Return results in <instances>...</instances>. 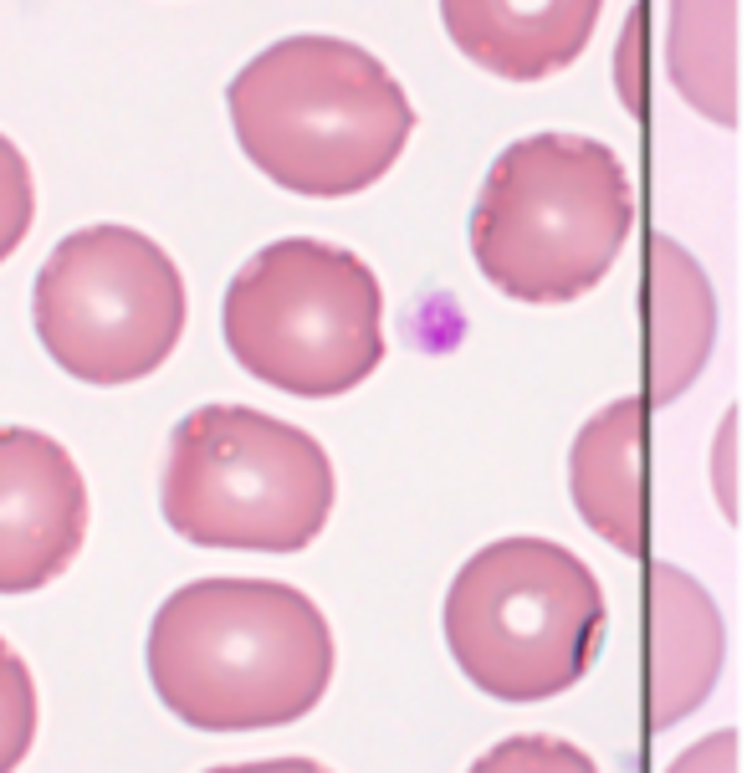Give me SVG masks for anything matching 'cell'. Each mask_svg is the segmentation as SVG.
<instances>
[{
  "instance_id": "cell-1",
  "label": "cell",
  "mask_w": 747,
  "mask_h": 773,
  "mask_svg": "<svg viewBox=\"0 0 747 773\" xmlns=\"http://www.w3.org/2000/svg\"><path fill=\"white\" fill-rule=\"evenodd\" d=\"M144 667L195 733H267L307 718L334 686V630L277 579H195L149 620Z\"/></svg>"
},
{
  "instance_id": "cell-2",
  "label": "cell",
  "mask_w": 747,
  "mask_h": 773,
  "mask_svg": "<svg viewBox=\"0 0 747 773\" xmlns=\"http://www.w3.org/2000/svg\"><path fill=\"white\" fill-rule=\"evenodd\" d=\"M231 129L272 185L348 201L379 185L415 134L400 78L344 37H282L226 88Z\"/></svg>"
},
{
  "instance_id": "cell-3",
  "label": "cell",
  "mask_w": 747,
  "mask_h": 773,
  "mask_svg": "<svg viewBox=\"0 0 747 773\" xmlns=\"http://www.w3.org/2000/svg\"><path fill=\"white\" fill-rule=\"evenodd\" d=\"M635 226V190L610 144L528 134L492 160L471 205V256L497 293L533 307L600 287Z\"/></svg>"
},
{
  "instance_id": "cell-4",
  "label": "cell",
  "mask_w": 747,
  "mask_h": 773,
  "mask_svg": "<svg viewBox=\"0 0 747 773\" xmlns=\"http://www.w3.org/2000/svg\"><path fill=\"white\" fill-rule=\"evenodd\" d=\"M604 589L574 548L497 538L446 589V645L497 702H548L589 677L604 640Z\"/></svg>"
},
{
  "instance_id": "cell-5",
  "label": "cell",
  "mask_w": 747,
  "mask_h": 773,
  "mask_svg": "<svg viewBox=\"0 0 747 773\" xmlns=\"http://www.w3.org/2000/svg\"><path fill=\"white\" fill-rule=\"evenodd\" d=\"M338 477L318 436L252 405H201L170 436L160 512L185 543L297 553L318 543Z\"/></svg>"
},
{
  "instance_id": "cell-6",
  "label": "cell",
  "mask_w": 747,
  "mask_h": 773,
  "mask_svg": "<svg viewBox=\"0 0 747 773\" xmlns=\"http://www.w3.org/2000/svg\"><path fill=\"white\" fill-rule=\"evenodd\" d=\"M231 359L297 400H334L385 364V287L334 241H272L221 303Z\"/></svg>"
},
{
  "instance_id": "cell-7",
  "label": "cell",
  "mask_w": 747,
  "mask_h": 773,
  "mask_svg": "<svg viewBox=\"0 0 747 773\" xmlns=\"http://www.w3.org/2000/svg\"><path fill=\"white\" fill-rule=\"evenodd\" d=\"M47 359L82 385H134L170 364L185 334V277L134 226H82L57 241L31 287Z\"/></svg>"
},
{
  "instance_id": "cell-8",
  "label": "cell",
  "mask_w": 747,
  "mask_h": 773,
  "mask_svg": "<svg viewBox=\"0 0 747 773\" xmlns=\"http://www.w3.org/2000/svg\"><path fill=\"white\" fill-rule=\"evenodd\" d=\"M88 481L47 430L0 426V594H37L88 543Z\"/></svg>"
},
{
  "instance_id": "cell-9",
  "label": "cell",
  "mask_w": 747,
  "mask_h": 773,
  "mask_svg": "<svg viewBox=\"0 0 747 773\" xmlns=\"http://www.w3.org/2000/svg\"><path fill=\"white\" fill-rule=\"evenodd\" d=\"M722 614L676 563L645 569V733H666L712 696L722 671Z\"/></svg>"
},
{
  "instance_id": "cell-10",
  "label": "cell",
  "mask_w": 747,
  "mask_h": 773,
  "mask_svg": "<svg viewBox=\"0 0 747 773\" xmlns=\"http://www.w3.org/2000/svg\"><path fill=\"white\" fill-rule=\"evenodd\" d=\"M569 497L610 548L645 559L651 548V400H614L574 436Z\"/></svg>"
},
{
  "instance_id": "cell-11",
  "label": "cell",
  "mask_w": 747,
  "mask_h": 773,
  "mask_svg": "<svg viewBox=\"0 0 747 773\" xmlns=\"http://www.w3.org/2000/svg\"><path fill=\"white\" fill-rule=\"evenodd\" d=\"M604 0H441L461 52L508 82H543L579 62Z\"/></svg>"
},
{
  "instance_id": "cell-12",
  "label": "cell",
  "mask_w": 747,
  "mask_h": 773,
  "mask_svg": "<svg viewBox=\"0 0 747 773\" xmlns=\"http://www.w3.org/2000/svg\"><path fill=\"white\" fill-rule=\"evenodd\" d=\"M645 400L671 405L692 389V379L707 369L712 338H717V297L707 272L681 252L671 236L645 241Z\"/></svg>"
},
{
  "instance_id": "cell-13",
  "label": "cell",
  "mask_w": 747,
  "mask_h": 773,
  "mask_svg": "<svg viewBox=\"0 0 747 773\" xmlns=\"http://www.w3.org/2000/svg\"><path fill=\"white\" fill-rule=\"evenodd\" d=\"M671 82L712 123H733V0H671Z\"/></svg>"
},
{
  "instance_id": "cell-14",
  "label": "cell",
  "mask_w": 747,
  "mask_h": 773,
  "mask_svg": "<svg viewBox=\"0 0 747 773\" xmlns=\"http://www.w3.org/2000/svg\"><path fill=\"white\" fill-rule=\"evenodd\" d=\"M37 677L11 640L0 635V773H16L37 743Z\"/></svg>"
},
{
  "instance_id": "cell-15",
  "label": "cell",
  "mask_w": 747,
  "mask_h": 773,
  "mask_svg": "<svg viewBox=\"0 0 747 773\" xmlns=\"http://www.w3.org/2000/svg\"><path fill=\"white\" fill-rule=\"evenodd\" d=\"M467 773H600V763L589 759L579 743L548 733H518L487 747Z\"/></svg>"
},
{
  "instance_id": "cell-16",
  "label": "cell",
  "mask_w": 747,
  "mask_h": 773,
  "mask_svg": "<svg viewBox=\"0 0 747 773\" xmlns=\"http://www.w3.org/2000/svg\"><path fill=\"white\" fill-rule=\"evenodd\" d=\"M31 215H37V180H31L27 154L0 134V262L27 241Z\"/></svg>"
},
{
  "instance_id": "cell-17",
  "label": "cell",
  "mask_w": 747,
  "mask_h": 773,
  "mask_svg": "<svg viewBox=\"0 0 747 773\" xmlns=\"http://www.w3.org/2000/svg\"><path fill=\"white\" fill-rule=\"evenodd\" d=\"M666 773H737V733L733 728H717L712 738L686 747Z\"/></svg>"
},
{
  "instance_id": "cell-18",
  "label": "cell",
  "mask_w": 747,
  "mask_h": 773,
  "mask_svg": "<svg viewBox=\"0 0 747 773\" xmlns=\"http://www.w3.org/2000/svg\"><path fill=\"white\" fill-rule=\"evenodd\" d=\"M205 773H334L313 759H256V763H226V769H205Z\"/></svg>"
}]
</instances>
